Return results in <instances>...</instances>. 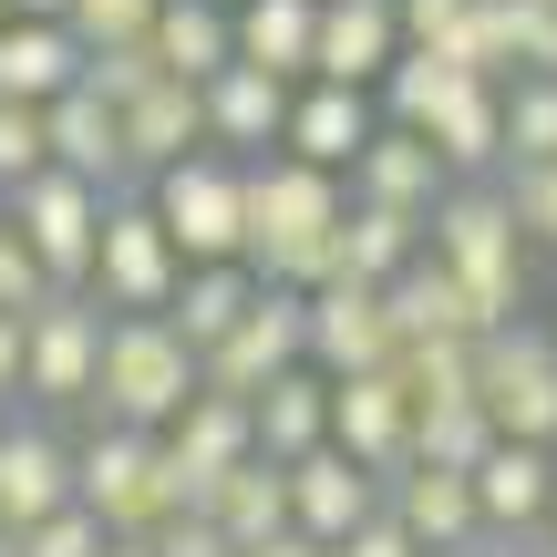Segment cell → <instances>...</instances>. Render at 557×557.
Listing matches in <instances>:
<instances>
[{"label":"cell","instance_id":"1","mask_svg":"<svg viewBox=\"0 0 557 557\" xmlns=\"http://www.w3.org/2000/svg\"><path fill=\"white\" fill-rule=\"evenodd\" d=\"M351 207V186L331 165H299V156H248V238L238 259L278 278V289H320L331 278V227Z\"/></svg>","mask_w":557,"mask_h":557},{"label":"cell","instance_id":"2","mask_svg":"<svg viewBox=\"0 0 557 557\" xmlns=\"http://www.w3.org/2000/svg\"><path fill=\"white\" fill-rule=\"evenodd\" d=\"M423 248L465 278V299L485 310V331L527 310V238H517V207H506L496 176H455L444 186L434 218H423Z\"/></svg>","mask_w":557,"mask_h":557},{"label":"cell","instance_id":"3","mask_svg":"<svg viewBox=\"0 0 557 557\" xmlns=\"http://www.w3.org/2000/svg\"><path fill=\"white\" fill-rule=\"evenodd\" d=\"M186 393H197V351H186L176 320H165V310H103V361H94L103 423H145V434H165Z\"/></svg>","mask_w":557,"mask_h":557},{"label":"cell","instance_id":"4","mask_svg":"<svg viewBox=\"0 0 557 557\" xmlns=\"http://www.w3.org/2000/svg\"><path fill=\"white\" fill-rule=\"evenodd\" d=\"M73 506H94L103 537H156L176 517V485H165V434L145 423H103L73 455Z\"/></svg>","mask_w":557,"mask_h":557},{"label":"cell","instance_id":"5","mask_svg":"<svg viewBox=\"0 0 557 557\" xmlns=\"http://www.w3.org/2000/svg\"><path fill=\"white\" fill-rule=\"evenodd\" d=\"M145 207L165 218L176 259H238V238H248V165L218 156V145H197V156L156 165V197Z\"/></svg>","mask_w":557,"mask_h":557},{"label":"cell","instance_id":"6","mask_svg":"<svg viewBox=\"0 0 557 557\" xmlns=\"http://www.w3.org/2000/svg\"><path fill=\"white\" fill-rule=\"evenodd\" d=\"M475 403L496 434L517 444H557V341L537 331V320H496V331L475 341Z\"/></svg>","mask_w":557,"mask_h":557},{"label":"cell","instance_id":"7","mask_svg":"<svg viewBox=\"0 0 557 557\" xmlns=\"http://www.w3.org/2000/svg\"><path fill=\"white\" fill-rule=\"evenodd\" d=\"M289 361H310V289H278V278H259V289H248V310L197 351V382L248 403L259 382L289 372Z\"/></svg>","mask_w":557,"mask_h":557},{"label":"cell","instance_id":"8","mask_svg":"<svg viewBox=\"0 0 557 557\" xmlns=\"http://www.w3.org/2000/svg\"><path fill=\"white\" fill-rule=\"evenodd\" d=\"M11 227L21 238H32V259H41V278H52V289H83V278H94V238H103V186H83V176H62V165H41V176H21L11 197Z\"/></svg>","mask_w":557,"mask_h":557},{"label":"cell","instance_id":"9","mask_svg":"<svg viewBox=\"0 0 557 557\" xmlns=\"http://www.w3.org/2000/svg\"><path fill=\"white\" fill-rule=\"evenodd\" d=\"M176 278H186V259H176V238H165V218L145 197H114V207H103L94 278H83V289H94L103 310H165Z\"/></svg>","mask_w":557,"mask_h":557},{"label":"cell","instance_id":"10","mask_svg":"<svg viewBox=\"0 0 557 557\" xmlns=\"http://www.w3.org/2000/svg\"><path fill=\"white\" fill-rule=\"evenodd\" d=\"M94 361H103V299L94 289H52L21 320V393L32 403H94Z\"/></svg>","mask_w":557,"mask_h":557},{"label":"cell","instance_id":"11","mask_svg":"<svg viewBox=\"0 0 557 557\" xmlns=\"http://www.w3.org/2000/svg\"><path fill=\"white\" fill-rule=\"evenodd\" d=\"M331 444L361 465V475H403V465H413V393H403L393 361L331 382Z\"/></svg>","mask_w":557,"mask_h":557},{"label":"cell","instance_id":"12","mask_svg":"<svg viewBox=\"0 0 557 557\" xmlns=\"http://www.w3.org/2000/svg\"><path fill=\"white\" fill-rule=\"evenodd\" d=\"M197 114H207V145H218V156H269L278 135H289V83L278 73H259V62H238L227 52L218 73L197 83Z\"/></svg>","mask_w":557,"mask_h":557},{"label":"cell","instance_id":"13","mask_svg":"<svg viewBox=\"0 0 557 557\" xmlns=\"http://www.w3.org/2000/svg\"><path fill=\"white\" fill-rule=\"evenodd\" d=\"M403 341H393V310H382V289L372 278H320L310 289V361L320 372H382Z\"/></svg>","mask_w":557,"mask_h":557},{"label":"cell","instance_id":"14","mask_svg":"<svg viewBox=\"0 0 557 557\" xmlns=\"http://www.w3.org/2000/svg\"><path fill=\"white\" fill-rule=\"evenodd\" d=\"M547 506H557V444L496 434L475 455V517H485V537H527V527H547Z\"/></svg>","mask_w":557,"mask_h":557},{"label":"cell","instance_id":"15","mask_svg":"<svg viewBox=\"0 0 557 557\" xmlns=\"http://www.w3.org/2000/svg\"><path fill=\"white\" fill-rule=\"evenodd\" d=\"M372 124H382V103L361 94V83H289V135H278V156L351 176V156L372 145Z\"/></svg>","mask_w":557,"mask_h":557},{"label":"cell","instance_id":"16","mask_svg":"<svg viewBox=\"0 0 557 557\" xmlns=\"http://www.w3.org/2000/svg\"><path fill=\"white\" fill-rule=\"evenodd\" d=\"M278 475H289V527H299V537H320V547H341L382 506V475H361L341 444H310V455L278 465Z\"/></svg>","mask_w":557,"mask_h":557},{"label":"cell","instance_id":"17","mask_svg":"<svg viewBox=\"0 0 557 557\" xmlns=\"http://www.w3.org/2000/svg\"><path fill=\"white\" fill-rule=\"evenodd\" d=\"M444 186H455V165H444L434 135H413V124H372V145L351 156V197L403 207V218H434Z\"/></svg>","mask_w":557,"mask_h":557},{"label":"cell","instance_id":"18","mask_svg":"<svg viewBox=\"0 0 557 557\" xmlns=\"http://www.w3.org/2000/svg\"><path fill=\"white\" fill-rule=\"evenodd\" d=\"M393 52H403L393 0H320V21H310V83H361V94H372Z\"/></svg>","mask_w":557,"mask_h":557},{"label":"cell","instance_id":"19","mask_svg":"<svg viewBox=\"0 0 557 557\" xmlns=\"http://www.w3.org/2000/svg\"><path fill=\"white\" fill-rule=\"evenodd\" d=\"M41 156H52L62 176H83V186L114 197V186H124V124H114V103H103L94 83L52 94V103H41Z\"/></svg>","mask_w":557,"mask_h":557},{"label":"cell","instance_id":"20","mask_svg":"<svg viewBox=\"0 0 557 557\" xmlns=\"http://www.w3.org/2000/svg\"><path fill=\"white\" fill-rule=\"evenodd\" d=\"M52 506H73V444L41 423H0V537L52 517Z\"/></svg>","mask_w":557,"mask_h":557},{"label":"cell","instance_id":"21","mask_svg":"<svg viewBox=\"0 0 557 557\" xmlns=\"http://www.w3.org/2000/svg\"><path fill=\"white\" fill-rule=\"evenodd\" d=\"M114 124H124V176H156V165H176V156L207 145L197 83H176V73H156L135 103H114Z\"/></svg>","mask_w":557,"mask_h":557},{"label":"cell","instance_id":"22","mask_svg":"<svg viewBox=\"0 0 557 557\" xmlns=\"http://www.w3.org/2000/svg\"><path fill=\"white\" fill-rule=\"evenodd\" d=\"M382 506L413 527V547H475L485 537L475 475H455V465H403V475H382Z\"/></svg>","mask_w":557,"mask_h":557},{"label":"cell","instance_id":"23","mask_svg":"<svg viewBox=\"0 0 557 557\" xmlns=\"http://www.w3.org/2000/svg\"><path fill=\"white\" fill-rule=\"evenodd\" d=\"M248 423H259L269 465H299L310 444H331V372H320V361H289L278 382L248 393Z\"/></svg>","mask_w":557,"mask_h":557},{"label":"cell","instance_id":"24","mask_svg":"<svg viewBox=\"0 0 557 557\" xmlns=\"http://www.w3.org/2000/svg\"><path fill=\"white\" fill-rule=\"evenodd\" d=\"M382 310H393V341H485V310L465 299V278L444 269L434 248L382 289Z\"/></svg>","mask_w":557,"mask_h":557},{"label":"cell","instance_id":"25","mask_svg":"<svg viewBox=\"0 0 557 557\" xmlns=\"http://www.w3.org/2000/svg\"><path fill=\"white\" fill-rule=\"evenodd\" d=\"M413 259H423V218L372 207V197L341 207V227H331V278H372V289H393Z\"/></svg>","mask_w":557,"mask_h":557},{"label":"cell","instance_id":"26","mask_svg":"<svg viewBox=\"0 0 557 557\" xmlns=\"http://www.w3.org/2000/svg\"><path fill=\"white\" fill-rule=\"evenodd\" d=\"M83 83V41L62 32V21H11L0 32V94L11 103H52Z\"/></svg>","mask_w":557,"mask_h":557},{"label":"cell","instance_id":"27","mask_svg":"<svg viewBox=\"0 0 557 557\" xmlns=\"http://www.w3.org/2000/svg\"><path fill=\"white\" fill-rule=\"evenodd\" d=\"M423 135H434V156L455 165V176H496L506 165V83H455V103H444Z\"/></svg>","mask_w":557,"mask_h":557},{"label":"cell","instance_id":"28","mask_svg":"<svg viewBox=\"0 0 557 557\" xmlns=\"http://www.w3.org/2000/svg\"><path fill=\"white\" fill-rule=\"evenodd\" d=\"M310 21H320V0H238V11H227V41H238V62H259V73L310 83Z\"/></svg>","mask_w":557,"mask_h":557},{"label":"cell","instance_id":"29","mask_svg":"<svg viewBox=\"0 0 557 557\" xmlns=\"http://www.w3.org/2000/svg\"><path fill=\"white\" fill-rule=\"evenodd\" d=\"M207 517L227 527V547H238V557H248V547H269L278 527H289V475H278L269 455L227 465V475H218V496H207Z\"/></svg>","mask_w":557,"mask_h":557},{"label":"cell","instance_id":"30","mask_svg":"<svg viewBox=\"0 0 557 557\" xmlns=\"http://www.w3.org/2000/svg\"><path fill=\"white\" fill-rule=\"evenodd\" d=\"M248 289H259V269H248V259H186L176 299H165V320L186 331V351H207V341L248 310Z\"/></svg>","mask_w":557,"mask_h":557},{"label":"cell","instance_id":"31","mask_svg":"<svg viewBox=\"0 0 557 557\" xmlns=\"http://www.w3.org/2000/svg\"><path fill=\"white\" fill-rule=\"evenodd\" d=\"M145 52H156L176 83H207L227 52H238V41H227V11H218V0H165L156 32H145Z\"/></svg>","mask_w":557,"mask_h":557},{"label":"cell","instance_id":"32","mask_svg":"<svg viewBox=\"0 0 557 557\" xmlns=\"http://www.w3.org/2000/svg\"><path fill=\"white\" fill-rule=\"evenodd\" d=\"M496 444V423H485V403H413V465H455V475H475V455Z\"/></svg>","mask_w":557,"mask_h":557},{"label":"cell","instance_id":"33","mask_svg":"<svg viewBox=\"0 0 557 557\" xmlns=\"http://www.w3.org/2000/svg\"><path fill=\"white\" fill-rule=\"evenodd\" d=\"M434 52H455L475 83H517V21H506V0H465V21L434 41Z\"/></svg>","mask_w":557,"mask_h":557},{"label":"cell","instance_id":"34","mask_svg":"<svg viewBox=\"0 0 557 557\" xmlns=\"http://www.w3.org/2000/svg\"><path fill=\"white\" fill-rule=\"evenodd\" d=\"M557 156V73L506 83V165H547Z\"/></svg>","mask_w":557,"mask_h":557},{"label":"cell","instance_id":"35","mask_svg":"<svg viewBox=\"0 0 557 557\" xmlns=\"http://www.w3.org/2000/svg\"><path fill=\"white\" fill-rule=\"evenodd\" d=\"M393 372H403L413 403H465V393H475V341H403Z\"/></svg>","mask_w":557,"mask_h":557},{"label":"cell","instance_id":"36","mask_svg":"<svg viewBox=\"0 0 557 557\" xmlns=\"http://www.w3.org/2000/svg\"><path fill=\"white\" fill-rule=\"evenodd\" d=\"M11 557H103V517L94 506H52V517L11 527Z\"/></svg>","mask_w":557,"mask_h":557},{"label":"cell","instance_id":"37","mask_svg":"<svg viewBox=\"0 0 557 557\" xmlns=\"http://www.w3.org/2000/svg\"><path fill=\"white\" fill-rule=\"evenodd\" d=\"M156 11H165V0H73L62 32H73L83 52H103V41H145V32H156Z\"/></svg>","mask_w":557,"mask_h":557},{"label":"cell","instance_id":"38","mask_svg":"<svg viewBox=\"0 0 557 557\" xmlns=\"http://www.w3.org/2000/svg\"><path fill=\"white\" fill-rule=\"evenodd\" d=\"M506 207H517L527 248H557V156L547 165H506Z\"/></svg>","mask_w":557,"mask_h":557},{"label":"cell","instance_id":"39","mask_svg":"<svg viewBox=\"0 0 557 557\" xmlns=\"http://www.w3.org/2000/svg\"><path fill=\"white\" fill-rule=\"evenodd\" d=\"M41 165H52V156H41V103L0 94V197H11L21 176H41Z\"/></svg>","mask_w":557,"mask_h":557},{"label":"cell","instance_id":"40","mask_svg":"<svg viewBox=\"0 0 557 557\" xmlns=\"http://www.w3.org/2000/svg\"><path fill=\"white\" fill-rule=\"evenodd\" d=\"M41 299H52V278H41L32 238L11 227V207H0V310H41Z\"/></svg>","mask_w":557,"mask_h":557},{"label":"cell","instance_id":"41","mask_svg":"<svg viewBox=\"0 0 557 557\" xmlns=\"http://www.w3.org/2000/svg\"><path fill=\"white\" fill-rule=\"evenodd\" d=\"M145 547H156V557H238V547H227V527L207 517V506H176V517H165Z\"/></svg>","mask_w":557,"mask_h":557},{"label":"cell","instance_id":"42","mask_svg":"<svg viewBox=\"0 0 557 557\" xmlns=\"http://www.w3.org/2000/svg\"><path fill=\"white\" fill-rule=\"evenodd\" d=\"M517 21V73H557V0H506Z\"/></svg>","mask_w":557,"mask_h":557},{"label":"cell","instance_id":"43","mask_svg":"<svg viewBox=\"0 0 557 557\" xmlns=\"http://www.w3.org/2000/svg\"><path fill=\"white\" fill-rule=\"evenodd\" d=\"M331 557H423V547H413V527H403L393 506H372V517H361V527H351V537H341Z\"/></svg>","mask_w":557,"mask_h":557},{"label":"cell","instance_id":"44","mask_svg":"<svg viewBox=\"0 0 557 557\" xmlns=\"http://www.w3.org/2000/svg\"><path fill=\"white\" fill-rule=\"evenodd\" d=\"M393 21H403V41H444L465 21V0H393Z\"/></svg>","mask_w":557,"mask_h":557},{"label":"cell","instance_id":"45","mask_svg":"<svg viewBox=\"0 0 557 557\" xmlns=\"http://www.w3.org/2000/svg\"><path fill=\"white\" fill-rule=\"evenodd\" d=\"M21 320L32 310H0V393H21Z\"/></svg>","mask_w":557,"mask_h":557},{"label":"cell","instance_id":"46","mask_svg":"<svg viewBox=\"0 0 557 557\" xmlns=\"http://www.w3.org/2000/svg\"><path fill=\"white\" fill-rule=\"evenodd\" d=\"M248 557H331V547H320V537H299V527H278V537H269V547H248Z\"/></svg>","mask_w":557,"mask_h":557},{"label":"cell","instance_id":"47","mask_svg":"<svg viewBox=\"0 0 557 557\" xmlns=\"http://www.w3.org/2000/svg\"><path fill=\"white\" fill-rule=\"evenodd\" d=\"M485 557H557V537H537V527L527 537H485Z\"/></svg>","mask_w":557,"mask_h":557},{"label":"cell","instance_id":"48","mask_svg":"<svg viewBox=\"0 0 557 557\" xmlns=\"http://www.w3.org/2000/svg\"><path fill=\"white\" fill-rule=\"evenodd\" d=\"M73 0H11V21H62Z\"/></svg>","mask_w":557,"mask_h":557},{"label":"cell","instance_id":"49","mask_svg":"<svg viewBox=\"0 0 557 557\" xmlns=\"http://www.w3.org/2000/svg\"><path fill=\"white\" fill-rule=\"evenodd\" d=\"M103 557H156V547H145V537H103Z\"/></svg>","mask_w":557,"mask_h":557},{"label":"cell","instance_id":"50","mask_svg":"<svg viewBox=\"0 0 557 557\" xmlns=\"http://www.w3.org/2000/svg\"><path fill=\"white\" fill-rule=\"evenodd\" d=\"M423 557H485V537H475V547H423Z\"/></svg>","mask_w":557,"mask_h":557},{"label":"cell","instance_id":"51","mask_svg":"<svg viewBox=\"0 0 557 557\" xmlns=\"http://www.w3.org/2000/svg\"><path fill=\"white\" fill-rule=\"evenodd\" d=\"M0 32H11V0H0Z\"/></svg>","mask_w":557,"mask_h":557},{"label":"cell","instance_id":"52","mask_svg":"<svg viewBox=\"0 0 557 557\" xmlns=\"http://www.w3.org/2000/svg\"><path fill=\"white\" fill-rule=\"evenodd\" d=\"M218 11H238V0H218Z\"/></svg>","mask_w":557,"mask_h":557},{"label":"cell","instance_id":"53","mask_svg":"<svg viewBox=\"0 0 557 557\" xmlns=\"http://www.w3.org/2000/svg\"><path fill=\"white\" fill-rule=\"evenodd\" d=\"M0 557H11V537H0Z\"/></svg>","mask_w":557,"mask_h":557}]
</instances>
